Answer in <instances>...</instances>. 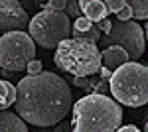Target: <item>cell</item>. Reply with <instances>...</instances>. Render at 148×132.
Returning a JSON list of instances; mask_svg holds the SVG:
<instances>
[{
	"label": "cell",
	"instance_id": "obj_1",
	"mask_svg": "<svg viewBox=\"0 0 148 132\" xmlns=\"http://www.w3.org/2000/svg\"><path fill=\"white\" fill-rule=\"evenodd\" d=\"M16 87V110L28 124L53 126L73 109V97L67 81L51 71L30 73L28 77L20 79Z\"/></svg>",
	"mask_w": 148,
	"mask_h": 132
},
{
	"label": "cell",
	"instance_id": "obj_2",
	"mask_svg": "<svg viewBox=\"0 0 148 132\" xmlns=\"http://www.w3.org/2000/svg\"><path fill=\"white\" fill-rule=\"evenodd\" d=\"M71 110V130L75 132H113L123 124V109L119 101L103 93L81 97Z\"/></svg>",
	"mask_w": 148,
	"mask_h": 132
},
{
	"label": "cell",
	"instance_id": "obj_3",
	"mask_svg": "<svg viewBox=\"0 0 148 132\" xmlns=\"http://www.w3.org/2000/svg\"><path fill=\"white\" fill-rule=\"evenodd\" d=\"M53 61L63 73L75 75V77H89L101 71L103 53L97 47V42L67 38L56 47Z\"/></svg>",
	"mask_w": 148,
	"mask_h": 132
},
{
	"label": "cell",
	"instance_id": "obj_4",
	"mask_svg": "<svg viewBox=\"0 0 148 132\" xmlns=\"http://www.w3.org/2000/svg\"><path fill=\"white\" fill-rule=\"evenodd\" d=\"M111 93L121 105L140 109L148 105V65L126 61L113 71Z\"/></svg>",
	"mask_w": 148,
	"mask_h": 132
},
{
	"label": "cell",
	"instance_id": "obj_5",
	"mask_svg": "<svg viewBox=\"0 0 148 132\" xmlns=\"http://www.w3.org/2000/svg\"><path fill=\"white\" fill-rule=\"evenodd\" d=\"M28 32L38 45H42L44 49H53L73 34V26L67 12L44 8L30 20Z\"/></svg>",
	"mask_w": 148,
	"mask_h": 132
},
{
	"label": "cell",
	"instance_id": "obj_6",
	"mask_svg": "<svg viewBox=\"0 0 148 132\" xmlns=\"http://www.w3.org/2000/svg\"><path fill=\"white\" fill-rule=\"evenodd\" d=\"M36 59V40L24 30L4 32L0 40V65L14 73L28 69Z\"/></svg>",
	"mask_w": 148,
	"mask_h": 132
},
{
	"label": "cell",
	"instance_id": "obj_7",
	"mask_svg": "<svg viewBox=\"0 0 148 132\" xmlns=\"http://www.w3.org/2000/svg\"><path fill=\"white\" fill-rule=\"evenodd\" d=\"M101 45L109 47V45H121L125 47L130 59H138L144 53V45H146V34L144 28L138 26V20H119L113 24L111 34H103L101 36Z\"/></svg>",
	"mask_w": 148,
	"mask_h": 132
},
{
	"label": "cell",
	"instance_id": "obj_8",
	"mask_svg": "<svg viewBox=\"0 0 148 132\" xmlns=\"http://www.w3.org/2000/svg\"><path fill=\"white\" fill-rule=\"evenodd\" d=\"M30 28L28 12L18 0H0V30L12 32V30H26Z\"/></svg>",
	"mask_w": 148,
	"mask_h": 132
},
{
	"label": "cell",
	"instance_id": "obj_9",
	"mask_svg": "<svg viewBox=\"0 0 148 132\" xmlns=\"http://www.w3.org/2000/svg\"><path fill=\"white\" fill-rule=\"evenodd\" d=\"M101 53H103V65H107L111 71L119 69L121 65H125L126 61L130 59L128 51L125 47H121V45H109V47L103 49Z\"/></svg>",
	"mask_w": 148,
	"mask_h": 132
},
{
	"label": "cell",
	"instance_id": "obj_10",
	"mask_svg": "<svg viewBox=\"0 0 148 132\" xmlns=\"http://www.w3.org/2000/svg\"><path fill=\"white\" fill-rule=\"evenodd\" d=\"M0 130L2 132H28V124L20 114L2 110V114H0Z\"/></svg>",
	"mask_w": 148,
	"mask_h": 132
},
{
	"label": "cell",
	"instance_id": "obj_11",
	"mask_svg": "<svg viewBox=\"0 0 148 132\" xmlns=\"http://www.w3.org/2000/svg\"><path fill=\"white\" fill-rule=\"evenodd\" d=\"M81 10H83V14L87 16V18H91L93 22H101L103 18H107L111 12H109V8H107V2L105 0H93V2H89V4H85V6H81Z\"/></svg>",
	"mask_w": 148,
	"mask_h": 132
},
{
	"label": "cell",
	"instance_id": "obj_12",
	"mask_svg": "<svg viewBox=\"0 0 148 132\" xmlns=\"http://www.w3.org/2000/svg\"><path fill=\"white\" fill-rule=\"evenodd\" d=\"M0 89H2V93H0V109L6 110L8 107L16 105V99H18V87H14L8 79H2Z\"/></svg>",
	"mask_w": 148,
	"mask_h": 132
},
{
	"label": "cell",
	"instance_id": "obj_13",
	"mask_svg": "<svg viewBox=\"0 0 148 132\" xmlns=\"http://www.w3.org/2000/svg\"><path fill=\"white\" fill-rule=\"evenodd\" d=\"M85 93H103V95H107V93H111V81L109 79H105L99 73L97 77L91 75V81H89V85L87 89H83Z\"/></svg>",
	"mask_w": 148,
	"mask_h": 132
},
{
	"label": "cell",
	"instance_id": "obj_14",
	"mask_svg": "<svg viewBox=\"0 0 148 132\" xmlns=\"http://www.w3.org/2000/svg\"><path fill=\"white\" fill-rule=\"evenodd\" d=\"M126 4L132 8L134 20H148V0H126Z\"/></svg>",
	"mask_w": 148,
	"mask_h": 132
},
{
	"label": "cell",
	"instance_id": "obj_15",
	"mask_svg": "<svg viewBox=\"0 0 148 132\" xmlns=\"http://www.w3.org/2000/svg\"><path fill=\"white\" fill-rule=\"evenodd\" d=\"M91 28H93V20H91V18H87V16H79V18H75L73 30H77V32H85V30H91Z\"/></svg>",
	"mask_w": 148,
	"mask_h": 132
},
{
	"label": "cell",
	"instance_id": "obj_16",
	"mask_svg": "<svg viewBox=\"0 0 148 132\" xmlns=\"http://www.w3.org/2000/svg\"><path fill=\"white\" fill-rule=\"evenodd\" d=\"M44 8H47V10H67V0H49Z\"/></svg>",
	"mask_w": 148,
	"mask_h": 132
},
{
	"label": "cell",
	"instance_id": "obj_17",
	"mask_svg": "<svg viewBox=\"0 0 148 132\" xmlns=\"http://www.w3.org/2000/svg\"><path fill=\"white\" fill-rule=\"evenodd\" d=\"M107 2V8H109V12H116L121 10V8H125L126 6V0H105Z\"/></svg>",
	"mask_w": 148,
	"mask_h": 132
},
{
	"label": "cell",
	"instance_id": "obj_18",
	"mask_svg": "<svg viewBox=\"0 0 148 132\" xmlns=\"http://www.w3.org/2000/svg\"><path fill=\"white\" fill-rule=\"evenodd\" d=\"M116 18H119V20H130V18H132V8L126 4L125 8H121V10L116 12Z\"/></svg>",
	"mask_w": 148,
	"mask_h": 132
},
{
	"label": "cell",
	"instance_id": "obj_19",
	"mask_svg": "<svg viewBox=\"0 0 148 132\" xmlns=\"http://www.w3.org/2000/svg\"><path fill=\"white\" fill-rule=\"evenodd\" d=\"M97 26H99V30L103 34H111V30H113V22L109 18H103L101 22H97Z\"/></svg>",
	"mask_w": 148,
	"mask_h": 132
},
{
	"label": "cell",
	"instance_id": "obj_20",
	"mask_svg": "<svg viewBox=\"0 0 148 132\" xmlns=\"http://www.w3.org/2000/svg\"><path fill=\"white\" fill-rule=\"evenodd\" d=\"M42 71V61H30V65H28V73H40Z\"/></svg>",
	"mask_w": 148,
	"mask_h": 132
},
{
	"label": "cell",
	"instance_id": "obj_21",
	"mask_svg": "<svg viewBox=\"0 0 148 132\" xmlns=\"http://www.w3.org/2000/svg\"><path fill=\"white\" fill-rule=\"evenodd\" d=\"M119 132H138V126H134V124H121Z\"/></svg>",
	"mask_w": 148,
	"mask_h": 132
},
{
	"label": "cell",
	"instance_id": "obj_22",
	"mask_svg": "<svg viewBox=\"0 0 148 132\" xmlns=\"http://www.w3.org/2000/svg\"><path fill=\"white\" fill-rule=\"evenodd\" d=\"M144 34H146V44H148V20H146V26H144Z\"/></svg>",
	"mask_w": 148,
	"mask_h": 132
},
{
	"label": "cell",
	"instance_id": "obj_23",
	"mask_svg": "<svg viewBox=\"0 0 148 132\" xmlns=\"http://www.w3.org/2000/svg\"><path fill=\"white\" fill-rule=\"evenodd\" d=\"M144 130H146V132H148V120H146V124H144Z\"/></svg>",
	"mask_w": 148,
	"mask_h": 132
},
{
	"label": "cell",
	"instance_id": "obj_24",
	"mask_svg": "<svg viewBox=\"0 0 148 132\" xmlns=\"http://www.w3.org/2000/svg\"><path fill=\"white\" fill-rule=\"evenodd\" d=\"M146 120H148V109H146Z\"/></svg>",
	"mask_w": 148,
	"mask_h": 132
}]
</instances>
